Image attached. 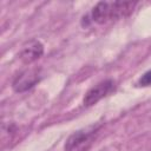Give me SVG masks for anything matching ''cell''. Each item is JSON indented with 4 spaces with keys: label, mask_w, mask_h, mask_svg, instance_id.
<instances>
[{
    "label": "cell",
    "mask_w": 151,
    "mask_h": 151,
    "mask_svg": "<svg viewBox=\"0 0 151 151\" xmlns=\"http://www.w3.org/2000/svg\"><path fill=\"white\" fill-rule=\"evenodd\" d=\"M136 2H98L91 12V18L97 24H105L109 20L126 17L132 13Z\"/></svg>",
    "instance_id": "obj_1"
},
{
    "label": "cell",
    "mask_w": 151,
    "mask_h": 151,
    "mask_svg": "<svg viewBox=\"0 0 151 151\" xmlns=\"http://www.w3.org/2000/svg\"><path fill=\"white\" fill-rule=\"evenodd\" d=\"M97 131L98 126H90L72 133L65 143V151H86L94 142Z\"/></svg>",
    "instance_id": "obj_2"
},
{
    "label": "cell",
    "mask_w": 151,
    "mask_h": 151,
    "mask_svg": "<svg viewBox=\"0 0 151 151\" xmlns=\"http://www.w3.org/2000/svg\"><path fill=\"white\" fill-rule=\"evenodd\" d=\"M113 90H114V81L112 79L103 80V81L96 84L94 86H92L85 93L83 103L85 106H92V105L97 104L100 99H103L104 97L109 96Z\"/></svg>",
    "instance_id": "obj_3"
},
{
    "label": "cell",
    "mask_w": 151,
    "mask_h": 151,
    "mask_svg": "<svg viewBox=\"0 0 151 151\" xmlns=\"http://www.w3.org/2000/svg\"><path fill=\"white\" fill-rule=\"evenodd\" d=\"M39 71L35 68H29L22 71L20 74L15 77V79L12 83V87L15 92L21 93L25 91H28L32 88L38 81H39Z\"/></svg>",
    "instance_id": "obj_4"
},
{
    "label": "cell",
    "mask_w": 151,
    "mask_h": 151,
    "mask_svg": "<svg viewBox=\"0 0 151 151\" xmlns=\"http://www.w3.org/2000/svg\"><path fill=\"white\" fill-rule=\"evenodd\" d=\"M44 54V45L39 40H31L24 45L19 53V58L24 64H32Z\"/></svg>",
    "instance_id": "obj_5"
},
{
    "label": "cell",
    "mask_w": 151,
    "mask_h": 151,
    "mask_svg": "<svg viewBox=\"0 0 151 151\" xmlns=\"http://www.w3.org/2000/svg\"><path fill=\"white\" fill-rule=\"evenodd\" d=\"M137 85H138V86H142V87L151 86V70L146 71L145 73H143V74L140 76V78H139L138 81H137Z\"/></svg>",
    "instance_id": "obj_6"
}]
</instances>
